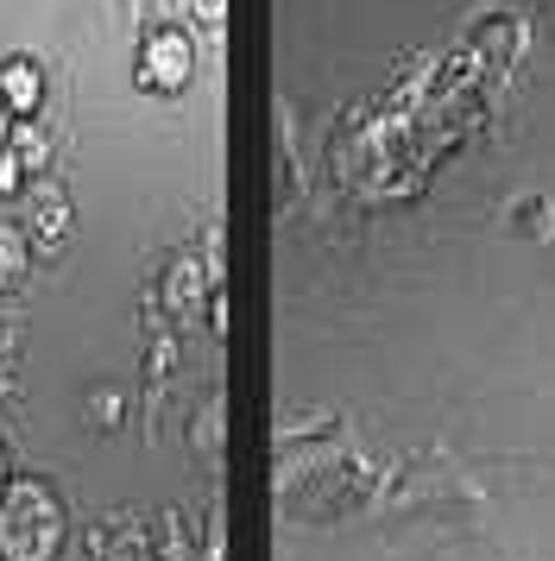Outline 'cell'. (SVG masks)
Segmentation results:
<instances>
[{"label": "cell", "instance_id": "cell-1", "mask_svg": "<svg viewBox=\"0 0 555 561\" xmlns=\"http://www.w3.org/2000/svg\"><path fill=\"white\" fill-rule=\"evenodd\" d=\"M7 511H0V556L7 561H50L64 542V511L45 480H7Z\"/></svg>", "mask_w": 555, "mask_h": 561}, {"label": "cell", "instance_id": "cell-2", "mask_svg": "<svg viewBox=\"0 0 555 561\" xmlns=\"http://www.w3.org/2000/svg\"><path fill=\"white\" fill-rule=\"evenodd\" d=\"M133 77H139V89H146V95H183V89H190V77H196V45H190L177 26L146 32Z\"/></svg>", "mask_w": 555, "mask_h": 561}, {"label": "cell", "instance_id": "cell-3", "mask_svg": "<svg viewBox=\"0 0 555 561\" xmlns=\"http://www.w3.org/2000/svg\"><path fill=\"white\" fill-rule=\"evenodd\" d=\"M0 107L13 114V121H38V107H45V70H38V57H0Z\"/></svg>", "mask_w": 555, "mask_h": 561}, {"label": "cell", "instance_id": "cell-4", "mask_svg": "<svg viewBox=\"0 0 555 561\" xmlns=\"http://www.w3.org/2000/svg\"><path fill=\"white\" fill-rule=\"evenodd\" d=\"M25 221H32V240H38V247H57V240L70 233V203H64L57 190H32V215H25Z\"/></svg>", "mask_w": 555, "mask_h": 561}, {"label": "cell", "instance_id": "cell-5", "mask_svg": "<svg viewBox=\"0 0 555 561\" xmlns=\"http://www.w3.org/2000/svg\"><path fill=\"white\" fill-rule=\"evenodd\" d=\"M7 152L20 158L25 178H32V171H45V164H50V139H45V127H38V121H13V133H7Z\"/></svg>", "mask_w": 555, "mask_h": 561}, {"label": "cell", "instance_id": "cell-6", "mask_svg": "<svg viewBox=\"0 0 555 561\" xmlns=\"http://www.w3.org/2000/svg\"><path fill=\"white\" fill-rule=\"evenodd\" d=\"M20 272H25V233L7 221L0 228V278H20Z\"/></svg>", "mask_w": 555, "mask_h": 561}, {"label": "cell", "instance_id": "cell-7", "mask_svg": "<svg viewBox=\"0 0 555 561\" xmlns=\"http://www.w3.org/2000/svg\"><path fill=\"white\" fill-rule=\"evenodd\" d=\"M25 190V171H20V158L7 152V146H0V196H20Z\"/></svg>", "mask_w": 555, "mask_h": 561}, {"label": "cell", "instance_id": "cell-8", "mask_svg": "<svg viewBox=\"0 0 555 561\" xmlns=\"http://www.w3.org/2000/svg\"><path fill=\"white\" fill-rule=\"evenodd\" d=\"M13 341H20V309H13V304H0V359L13 354Z\"/></svg>", "mask_w": 555, "mask_h": 561}, {"label": "cell", "instance_id": "cell-9", "mask_svg": "<svg viewBox=\"0 0 555 561\" xmlns=\"http://www.w3.org/2000/svg\"><path fill=\"white\" fill-rule=\"evenodd\" d=\"M114 423H121V398H114V391H101V398H95V430H114Z\"/></svg>", "mask_w": 555, "mask_h": 561}, {"label": "cell", "instance_id": "cell-10", "mask_svg": "<svg viewBox=\"0 0 555 561\" xmlns=\"http://www.w3.org/2000/svg\"><path fill=\"white\" fill-rule=\"evenodd\" d=\"M196 20L202 26H222V0H196Z\"/></svg>", "mask_w": 555, "mask_h": 561}, {"label": "cell", "instance_id": "cell-11", "mask_svg": "<svg viewBox=\"0 0 555 561\" xmlns=\"http://www.w3.org/2000/svg\"><path fill=\"white\" fill-rule=\"evenodd\" d=\"M7 133H13V114H7V107H0V146H7Z\"/></svg>", "mask_w": 555, "mask_h": 561}, {"label": "cell", "instance_id": "cell-12", "mask_svg": "<svg viewBox=\"0 0 555 561\" xmlns=\"http://www.w3.org/2000/svg\"><path fill=\"white\" fill-rule=\"evenodd\" d=\"M7 480H13V473H7V455H0V492H7Z\"/></svg>", "mask_w": 555, "mask_h": 561}, {"label": "cell", "instance_id": "cell-13", "mask_svg": "<svg viewBox=\"0 0 555 561\" xmlns=\"http://www.w3.org/2000/svg\"><path fill=\"white\" fill-rule=\"evenodd\" d=\"M133 7H139V0H133Z\"/></svg>", "mask_w": 555, "mask_h": 561}]
</instances>
